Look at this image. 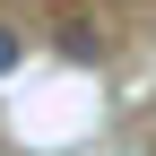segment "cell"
<instances>
[{
	"instance_id": "obj_1",
	"label": "cell",
	"mask_w": 156,
	"mask_h": 156,
	"mask_svg": "<svg viewBox=\"0 0 156 156\" xmlns=\"http://www.w3.org/2000/svg\"><path fill=\"white\" fill-rule=\"evenodd\" d=\"M17 61H26V35H17V26H0V78H9Z\"/></svg>"
}]
</instances>
